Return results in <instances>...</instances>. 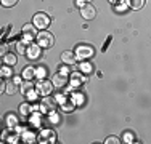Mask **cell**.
<instances>
[{
	"instance_id": "obj_1",
	"label": "cell",
	"mask_w": 151,
	"mask_h": 144,
	"mask_svg": "<svg viewBox=\"0 0 151 144\" xmlns=\"http://www.w3.org/2000/svg\"><path fill=\"white\" fill-rule=\"evenodd\" d=\"M50 16L44 11H39L34 14V18H32V24H34L37 29H40V31H45L47 27L50 26Z\"/></svg>"
},
{
	"instance_id": "obj_2",
	"label": "cell",
	"mask_w": 151,
	"mask_h": 144,
	"mask_svg": "<svg viewBox=\"0 0 151 144\" xmlns=\"http://www.w3.org/2000/svg\"><path fill=\"white\" fill-rule=\"evenodd\" d=\"M37 43L42 48H50V46H53V43H55V37H53L48 31H40L37 34Z\"/></svg>"
},
{
	"instance_id": "obj_3",
	"label": "cell",
	"mask_w": 151,
	"mask_h": 144,
	"mask_svg": "<svg viewBox=\"0 0 151 144\" xmlns=\"http://www.w3.org/2000/svg\"><path fill=\"white\" fill-rule=\"evenodd\" d=\"M53 82H48L47 78H42V80H39L37 83H35V90H37L39 95L42 96H50V93L53 91Z\"/></svg>"
},
{
	"instance_id": "obj_4",
	"label": "cell",
	"mask_w": 151,
	"mask_h": 144,
	"mask_svg": "<svg viewBox=\"0 0 151 144\" xmlns=\"http://www.w3.org/2000/svg\"><path fill=\"white\" fill-rule=\"evenodd\" d=\"M35 27L34 24H24L23 26V31H21V34H23V42L24 43H32L35 38Z\"/></svg>"
},
{
	"instance_id": "obj_5",
	"label": "cell",
	"mask_w": 151,
	"mask_h": 144,
	"mask_svg": "<svg viewBox=\"0 0 151 144\" xmlns=\"http://www.w3.org/2000/svg\"><path fill=\"white\" fill-rule=\"evenodd\" d=\"M37 139L39 143H56V133L52 128H44Z\"/></svg>"
},
{
	"instance_id": "obj_6",
	"label": "cell",
	"mask_w": 151,
	"mask_h": 144,
	"mask_svg": "<svg viewBox=\"0 0 151 144\" xmlns=\"http://www.w3.org/2000/svg\"><path fill=\"white\" fill-rule=\"evenodd\" d=\"M55 107H56L55 101H53L52 98H48V96H44V99H42L40 107H39V109H40L42 114H48V112H53Z\"/></svg>"
},
{
	"instance_id": "obj_7",
	"label": "cell",
	"mask_w": 151,
	"mask_h": 144,
	"mask_svg": "<svg viewBox=\"0 0 151 144\" xmlns=\"http://www.w3.org/2000/svg\"><path fill=\"white\" fill-rule=\"evenodd\" d=\"M42 46L39 45H35V43H29V46H27V51H26V56L29 58V59H37V58H40V55H42Z\"/></svg>"
},
{
	"instance_id": "obj_8",
	"label": "cell",
	"mask_w": 151,
	"mask_h": 144,
	"mask_svg": "<svg viewBox=\"0 0 151 144\" xmlns=\"http://www.w3.org/2000/svg\"><path fill=\"white\" fill-rule=\"evenodd\" d=\"M81 14H82L84 19L90 21V19H93V18L96 16V8L93 5H90V3H87L85 6H82V8H81Z\"/></svg>"
},
{
	"instance_id": "obj_9",
	"label": "cell",
	"mask_w": 151,
	"mask_h": 144,
	"mask_svg": "<svg viewBox=\"0 0 151 144\" xmlns=\"http://www.w3.org/2000/svg\"><path fill=\"white\" fill-rule=\"evenodd\" d=\"M93 55V48L92 46H87V45H79L76 48V56L81 58V59H85V58L92 56Z\"/></svg>"
},
{
	"instance_id": "obj_10",
	"label": "cell",
	"mask_w": 151,
	"mask_h": 144,
	"mask_svg": "<svg viewBox=\"0 0 151 144\" xmlns=\"http://www.w3.org/2000/svg\"><path fill=\"white\" fill-rule=\"evenodd\" d=\"M18 123H19V118H18L16 114L13 112H8L5 117V125H6V130H15L18 127Z\"/></svg>"
},
{
	"instance_id": "obj_11",
	"label": "cell",
	"mask_w": 151,
	"mask_h": 144,
	"mask_svg": "<svg viewBox=\"0 0 151 144\" xmlns=\"http://www.w3.org/2000/svg\"><path fill=\"white\" fill-rule=\"evenodd\" d=\"M76 59H77V56H76L74 51H64L63 55H61V61H63L64 64H68V66L76 64Z\"/></svg>"
},
{
	"instance_id": "obj_12",
	"label": "cell",
	"mask_w": 151,
	"mask_h": 144,
	"mask_svg": "<svg viewBox=\"0 0 151 144\" xmlns=\"http://www.w3.org/2000/svg\"><path fill=\"white\" fill-rule=\"evenodd\" d=\"M52 82H53V85L56 86V88H61V86H66V83H68V77L64 74H56L55 77L52 78Z\"/></svg>"
},
{
	"instance_id": "obj_13",
	"label": "cell",
	"mask_w": 151,
	"mask_h": 144,
	"mask_svg": "<svg viewBox=\"0 0 151 144\" xmlns=\"http://www.w3.org/2000/svg\"><path fill=\"white\" fill-rule=\"evenodd\" d=\"M47 75H48V67H47L45 64L35 66V77H37V80H42V78L47 77Z\"/></svg>"
},
{
	"instance_id": "obj_14",
	"label": "cell",
	"mask_w": 151,
	"mask_h": 144,
	"mask_svg": "<svg viewBox=\"0 0 151 144\" xmlns=\"http://www.w3.org/2000/svg\"><path fill=\"white\" fill-rule=\"evenodd\" d=\"M87 82H88V77L79 74V72L73 74V78H71V83H73V86H77V85H81V83H87Z\"/></svg>"
},
{
	"instance_id": "obj_15",
	"label": "cell",
	"mask_w": 151,
	"mask_h": 144,
	"mask_svg": "<svg viewBox=\"0 0 151 144\" xmlns=\"http://www.w3.org/2000/svg\"><path fill=\"white\" fill-rule=\"evenodd\" d=\"M35 77V67L34 66H27L26 69L23 71V78L24 80H32Z\"/></svg>"
},
{
	"instance_id": "obj_16",
	"label": "cell",
	"mask_w": 151,
	"mask_h": 144,
	"mask_svg": "<svg viewBox=\"0 0 151 144\" xmlns=\"http://www.w3.org/2000/svg\"><path fill=\"white\" fill-rule=\"evenodd\" d=\"M18 63V58L16 55H13V53H6L5 56H3V64H6V66H15V64Z\"/></svg>"
},
{
	"instance_id": "obj_17",
	"label": "cell",
	"mask_w": 151,
	"mask_h": 144,
	"mask_svg": "<svg viewBox=\"0 0 151 144\" xmlns=\"http://www.w3.org/2000/svg\"><path fill=\"white\" fill-rule=\"evenodd\" d=\"M39 136H35L34 131H29V130H26V131L23 133V141L26 143H35V139H37Z\"/></svg>"
},
{
	"instance_id": "obj_18",
	"label": "cell",
	"mask_w": 151,
	"mask_h": 144,
	"mask_svg": "<svg viewBox=\"0 0 151 144\" xmlns=\"http://www.w3.org/2000/svg\"><path fill=\"white\" fill-rule=\"evenodd\" d=\"M79 67H81V71L84 72V74H92L93 72V66H92V63H88V61H82V63L79 64Z\"/></svg>"
},
{
	"instance_id": "obj_19",
	"label": "cell",
	"mask_w": 151,
	"mask_h": 144,
	"mask_svg": "<svg viewBox=\"0 0 151 144\" xmlns=\"http://www.w3.org/2000/svg\"><path fill=\"white\" fill-rule=\"evenodd\" d=\"M34 88H35V86L32 85L31 80H26L24 83H21V86H19V90H21V93H23V95H27V93H29L31 90H34Z\"/></svg>"
},
{
	"instance_id": "obj_20",
	"label": "cell",
	"mask_w": 151,
	"mask_h": 144,
	"mask_svg": "<svg viewBox=\"0 0 151 144\" xmlns=\"http://www.w3.org/2000/svg\"><path fill=\"white\" fill-rule=\"evenodd\" d=\"M31 110H34V106H31L29 103H23L19 106V114L21 115H29Z\"/></svg>"
},
{
	"instance_id": "obj_21",
	"label": "cell",
	"mask_w": 151,
	"mask_h": 144,
	"mask_svg": "<svg viewBox=\"0 0 151 144\" xmlns=\"http://www.w3.org/2000/svg\"><path fill=\"white\" fill-rule=\"evenodd\" d=\"M127 5L130 6L132 10H140L145 5V0H127Z\"/></svg>"
},
{
	"instance_id": "obj_22",
	"label": "cell",
	"mask_w": 151,
	"mask_h": 144,
	"mask_svg": "<svg viewBox=\"0 0 151 144\" xmlns=\"http://www.w3.org/2000/svg\"><path fill=\"white\" fill-rule=\"evenodd\" d=\"M0 75H2L3 78H8L13 75V71H12V66H6V64H3L2 69H0Z\"/></svg>"
},
{
	"instance_id": "obj_23",
	"label": "cell",
	"mask_w": 151,
	"mask_h": 144,
	"mask_svg": "<svg viewBox=\"0 0 151 144\" xmlns=\"http://www.w3.org/2000/svg\"><path fill=\"white\" fill-rule=\"evenodd\" d=\"M40 115H42V114H35V115H32V117H31V123L34 125V127H37V128H40V125H42Z\"/></svg>"
},
{
	"instance_id": "obj_24",
	"label": "cell",
	"mask_w": 151,
	"mask_h": 144,
	"mask_svg": "<svg viewBox=\"0 0 151 144\" xmlns=\"http://www.w3.org/2000/svg\"><path fill=\"white\" fill-rule=\"evenodd\" d=\"M16 85L18 83H15V82H6V93H8V95H15L16 93Z\"/></svg>"
},
{
	"instance_id": "obj_25",
	"label": "cell",
	"mask_w": 151,
	"mask_h": 144,
	"mask_svg": "<svg viewBox=\"0 0 151 144\" xmlns=\"http://www.w3.org/2000/svg\"><path fill=\"white\" fill-rule=\"evenodd\" d=\"M16 50H18V53H21V55H26V51H27L26 43H24L23 40H21V42H18V43H16Z\"/></svg>"
},
{
	"instance_id": "obj_26",
	"label": "cell",
	"mask_w": 151,
	"mask_h": 144,
	"mask_svg": "<svg viewBox=\"0 0 151 144\" xmlns=\"http://www.w3.org/2000/svg\"><path fill=\"white\" fill-rule=\"evenodd\" d=\"M37 96H39V93H37V90H31L29 93H27V99L29 101H34V99H37Z\"/></svg>"
},
{
	"instance_id": "obj_27",
	"label": "cell",
	"mask_w": 151,
	"mask_h": 144,
	"mask_svg": "<svg viewBox=\"0 0 151 144\" xmlns=\"http://www.w3.org/2000/svg\"><path fill=\"white\" fill-rule=\"evenodd\" d=\"M0 2H2L3 6H8V8H10V6H15L16 5L18 0H0Z\"/></svg>"
},
{
	"instance_id": "obj_28",
	"label": "cell",
	"mask_w": 151,
	"mask_h": 144,
	"mask_svg": "<svg viewBox=\"0 0 151 144\" xmlns=\"http://www.w3.org/2000/svg\"><path fill=\"white\" fill-rule=\"evenodd\" d=\"M119 138H116V136H109V138H106L105 144H119Z\"/></svg>"
},
{
	"instance_id": "obj_29",
	"label": "cell",
	"mask_w": 151,
	"mask_h": 144,
	"mask_svg": "<svg viewBox=\"0 0 151 144\" xmlns=\"http://www.w3.org/2000/svg\"><path fill=\"white\" fill-rule=\"evenodd\" d=\"M18 139H19V136L15 135V136H8V139H6V141L12 143V144H15V143H18Z\"/></svg>"
},
{
	"instance_id": "obj_30",
	"label": "cell",
	"mask_w": 151,
	"mask_h": 144,
	"mask_svg": "<svg viewBox=\"0 0 151 144\" xmlns=\"http://www.w3.org/2000/svg\"><path fill=\"white\" fill-rule=\"evenodd\" d=\"M60 74H64V75L69 74V67H68V64H66V66H63V67H60Z\"/></svg>"
},
{
	"instance_id": "obj_31",
	"label": "cell",
	"mask_w": 151,
	"mask_h": 144,
	"mask_svg": "<svg viewBox=\"0 0 151 144\" xmlns=\"http://www.w3.org/2000/svg\"><path fill=\"white\" fill-rule=\"evenodd\" d=\"M124 143H134V141H132V135H130V133H127V135L124 133Z\"/></svg>"
},
{
	"instance_id": "obj_32",
	"label": "cell",
	"mask_w": 151,
	"mask_h": 144,
	"mask_svg": "<svg viewBox=\"0 0 151 144\" xmlns=\"http://www.w3.org/2000/svg\"><path fill=\"white\" fill-rule=\"evenodd\" d=\"M87 0H76V5H77V6H81V8H82V6H85V5H87Z\"/></svg>"
},
{
	"instance_id": "obj_33",
	"label": "cell",
	"mask_w": 151,
	"mask_h": 144,
	"mask_svg": "<svg viewBox=\"0 0 151 144\" xmlns=\"http://www.w3.org/2000/svg\"><path fill=\"white\" fill-rule=\"evenodd\" d=\"M0 50H2V51H0V53H2V56H5L6 55V50H8V45H6V43H2V48H0Z\"/></svg>"
},
{
	"instance_id": "obj_34",
	"label": "cell",
	"mask_w": 151,
	"mask_h": 144,
	"mask_svg": "<svg viewBox=\"0 0 151 144\" xmlns=\"http://www.w3.org/2000/svg\"><path fill=\"white\" fill-rule=\"evenodd\" d=\"M13 82H15V83H21V77H18V75H15V80H13Z\"/></svg>"
},
{
	"instance_id": "obj_35",
	"label": "cell",
	"mask_w": 151,
	"mask_h": 144,
	"mask_svg": "<svg viewBox=\"0 0 151 144\" xmlns=\"http://www.w3.org/2000/svg\"><path fill=\"white\" fill-rule=\"evenodd\" d=\"M124 8H127V5H117V10H124Z\"/></svg>"
},
{
	"instance_id": "obj_36",
	"label": "cell",
	"mask_w": 151,
	"mask_h": 144,
	"mask_svg": "<svg viewBox=\"0 0 151 144\" xmlns=\"http://www.w3.org/2000/svg\"><path fill=\"white\" fill-rule=\"evenodd\" d=\"M109 2H111V3H113V5H116V3H117V2H119V0H109Z\"/></svg>"
},
{
	"instance_id": "obj_37",
	"label": "cell",
	"mask_w": 151,
	"mask_h": 144,
	"mask_svg": "<svg viewBox=\"0 0 151 144\" xmlns=\"http://www.w3.org/2000/svg\"><path fill=\"white\" fill-rule=\"evenodd\" d=\"M87 2H88V3H90V2H92V0H87Z\"/></svg>"
}]
</instances>
